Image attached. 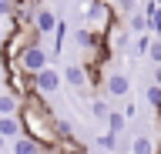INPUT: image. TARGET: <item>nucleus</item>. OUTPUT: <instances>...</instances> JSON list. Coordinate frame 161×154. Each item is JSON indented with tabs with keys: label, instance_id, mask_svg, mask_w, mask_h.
<instances>
[{
	"label": "nucleus",
	"instance_id": "f257e3e1",
	"mask_svg": "<svg viewBox=\"0 0 161 154\" xmlns=\"http://www.w3.org/2000/svg\"><path fill=\"white\" fill-rule=\"evenodd\" d=\"M17 121H20V134L30 137L40 151H54L57 147V114L50 111L47 97H40V94L24 97L17 107Z\"/></svg>",
	"mask_w": 161,
	"mask_h": 154
},
{
	"label": "nucleus",
	"instance_id": "f03ea898",
	"mask_svg": "<svg viewBox=\"0 0 161 154\" xmlns=\"http://www.w3.org/2000/svg\"><path fill=\"white\" fill-rule=\"evenodd\" d=\"M114 24H118L114 3H108V0H91L87 3V10H84V30H87L94 40H104Z\"/></svg>",
	"mask_w": 161,
	"mask_h": 154
},
{
	"label": "nucleus",
	"instance_id": "7ed1b4c3",
	"mask_svg": "<svg viewBox=\"0 0 161 154\" xmlns=\"http://www.w3.org/2000/svg\"><path fill=\"white\" fill-rule=\"evenodd\" d=\"M3 91L14 94L17 101L30 97V94H37L34 87V74H24V71H3Z\"/></svg>",
	"mask_w": 161,
	"mask_h": 154
},
{
	"label": "nucleus",
	"instance_id": "20e7f679",
	"mask_svg": "<svg viewBox=\"0 0 161 154\" xmlns=\"http://www.w3.org/2000/svg\"><path fill=\"white\" fill-rule=\"evenodd\" d=\"M47 64H50V57H47V50H44V44L24 47V54H20V71L24 74H37V71H44Z\"/></svg>",
	"mask_w": 161,
	"mask_h": 154
},
{
	"label": "nucleus",
	"instance_id": "39448f33",
	"mask_svg": "<svg viewBox=\"0 0 161 154\" xmlns=\"http://www.w3.org/2000/svg\"><path fill=\"white\" fill-rule=\"evenodd\" d=\"M114 57V50L108 47V40H91L84 47V67H104Z\"/></svg>",
	"mask_w": 161,
	"mask_h": 154
},
{
	"label": "nucleus",
	"instance_id": "423d86ee",
	"mask_svg": "<svg viewBox=\"0 0 161 154\" xmlns=\"http://www.w3.org/2000/svg\"><path fill=\"white\" fill-rule=\"evenodd\" d=\"M34 87H37V94L40 97H50V94H57V87H60V74H57V67H44V71H37L34 74Z\"/></svg>",
	"mask_w": 161,
	"mask_h": 154
},
{
	"label": "nucleus",
	"instance_id": "0eeeda50",
	"mask_svg": "<svg viewBox=\"0 0 161 154\" xmlns=\"http://www.w3.org/2000/svg\"><path fill=\"white\" fill-rule=\"evenodd\" d=\"M128 91H131V77L128 74L111 71L108 77H104V94H108V97H128Z\"/></svg>",
	"mask_w": 161,
	"mask_h": 154
},
{
	"label": "nucleus",
	"instance_id": "6e6552de",
	"mask_svg": "<svg viewBox=\"0 0 161 154\" xmlns=\"http://www.w3.org/2000/svg\"><path fill=\"white\" fill-rule=\"evenodd\" d=\"M34 30H37L40 37L54 34V30H57V13L47 10V7H37V10H34Z\"/></svg>",
	"mask_w": 161,
	"mask_h": 154
},
{
	"label": "nucleus",
	"instance_id": "1a4fd4ad",
	"mask_svg": "<svg viewBox=\"0 0 161 154\" xmlns=\"http://www.w3.org/2000/svg\"><path fill=\"white\" fill-rule=\"evenodd\" d=\"M60 81H67L74 91H84V87H87V71H84V64H67Z\"/></svg>",
	"mask_w": 161,
	"mask_h": 154
},
{
	"label": "nucleus",
	"instance_id": "9d476101",
	"mask_svg": "<svg viewBox=\"0 0 161 154\" xmlns=\"http://www.w3.org/2000/svg\"><path fill=\"white\" fill-rule=\"evenodd\" d=\"M104 40H108V47H111V50H128V44H131V34L124 30L121 24H114V27H111V34L104 37Z\"/></svg>",
	"mask_w": 161,
	"mask_h": 154
},
{
	"label": "nucleus",
	"instance_id": "9b49d317",
	"mask_svg": "<svg viewBox=\"0 0 161 154\" xmlns=\"http://www.w3.org/2000/svg\"><path fill=\"white\" fill-rule=\"evenodd\" d=\"M0 137H3V141L20 137V121H17V114H14V117H0Z\"/></svg>",
	"mask_w": 161,
	"mask_h": 154
},
{
	"label": "nucleus",
	"instance_id": "f8f14e48",
	"mask_svg": "<svg viewBox=\"0 0 161 154\" xmlns=\"http://www.w3.org/2000/svg\"><path fill=\"white\" fill-rule=\"evenodd\" d=\"M10 154H40V147L30 141V137H24V134H20V137H14V141H10Z\"/></svg>",
	"mask_w": 161,
	"mask_h": 154
},
{
	"label": "nucleus",
	"instance_id": "ddd939ff",
	"mask_svg": "<svg viewBox=\"0 0 161 154\" xmlns=\"http://www.w3.org/2000/svg\"><path fill=\"white\" fill-rule=\"evenodd\" d=\"M148 44H151L148 34H134L131 44H128V54H131V57H144V54H148Z\"/></svg>",
	"mask_w": 161,
	"mask_h": 154
},
{
	"label": "nucleus",
	"instance_id": "4468645a",
	"mask_svg": "<svg viewBox=\"0 0 161 154\" xmlns=\"http://www.w3.org/2000/svg\"><path fill=\"white\" fill-rule=\"evenodd\" d=\"M154 151H158V144L151 141V137H144V134H138L131 141V154H154Z\"/></svg>",
	"mask_w": 161,
	"mask_h": 154
},
{
	"label": "nucleus",
	"instance_id": "2eb2a0df",
	"mask_svg": "<svg viewBox=\"0 0 161 154\" xmlns=\"http://www.w3.org/2000/svg\"><path fill=\"white\" fill-rule=\"evenodd\" d=\"M17 107H20V101L14 97V94H7V91L0 94V117H14Z\"/></svg>",
	"mask_w": 161,
	"mask_h": 154
},
{
	"label": "nucleus",
	"instance_id": "dca6fc26",
	"mask_svg": "<svg viewBox=\"0 0 161 154\" xmlns=\"http://www.w3.org/2000/svg\"><path fill=\"white\" fill-rule=\"evenodd\" d=\"M104 121H108L111 134H121V131H124V127H128V117H124V114H121V111H111L108 117H104Z\"/></svg>",
	"mask_w": 161,
	"mask_h": 154
},
{
	"label": "nucleus",
	"instance_id": "f3484780",
	"mask_svg": "<svg viewBox=\"0 0 161 154\" xmlns=\"http://www.w3.org/2000/svg\"><path fill=\"white\" fill-rule=\"evenodd\" d=\"M148 30L161 37V0H154V10L148 13Z\"/></svg>",
	"mask_w": 161,
	"mask_h": 154
},
{
	"label": "nucleus",
	"instance_id": "a211bd4d",
	"mask_svg": "<svg viewBox=\"0 0 161 154\" xmlns=\"http://www.w3.org/2000/svg\"><path fill=\"white\" fill-rule=\"evenodd\" d=\"M128 27H131L134 34H144V30H148V13H131Z\"/></svg>",
	"mask_w": 161,
	"mask_h": 154
},
{
	"label": "nucleus",
	"instance_id": "6ab92c4d",
	"mask_svg": "<svg viewBox=\"0 0 161 154\" xmlns=\"http://www.w3.org/2000/svg\"><path fill=\"white\" fill-rule=\"evenodd\" d=\"M64 37H67V24L57 20V30H54V57L60 54V47H64Z\"/></svg>",
	"mask_w": 161,
	"mask_h": 154
},
{
	"label": "nucleus",
	"instance_id": "aec40b11",
	"mask_svg": "<svg viewBox=\"0 0 161 154\" xmlns=\"http://www.w3.org/2000/svg\"><path fill=\"white\" fill-rule=\"evenodd\" d=\"M97 144H101V147H104V151H108V154H114V151H118V134H101V137H97Z\"/></svg>",
	"mask_w": 161,
	"mask_h": 154
},
{
	"label": "nucleus",
	"instance_id": "412c9836",
	"mask_svg": "<svg viewBox=\"0 0 161 154\" xmlns=\"http://www.w3.org/2000/svg\"><path fill=\"white\" fill-rule=\"evenodd\" d=\"M91 111H94V117H101V121H104V117L111 114V107H108V101H104V97H97V101L91 104Z\"/></svg>",
	"mask_w": 161,
	"mask_h": 154
},
{
	"label": "nucleus",
	"instance_id": "4be33fe9",
	"mask_svg": "<svg viewBox=\"0 0 161 154\" xmlns=\"http://www.w3.org/2000/svg\"><path fill=\"white\" fill-rule=\"evenodd\" d=\"M144 94H148V104L154 107V111H158V107H161V87H158V84H151Z\"/></svg>",
	"mask_w": 161,
	"mask_h": 154
},
{
	"label": "nucleus",
	"instance_id": "5701e85b",
	"mask_svg": "<svg viewBox=\"0 0 161 154\" xmlns=\"http://www.w3.org/2000/svg\"><path fill=\"white\" fill-rule=\"evenodd\" d=\"M148 57H151L154 64H161V40H151V44H148Z\"/></svg>",
	"mask_w": 161,
	"mask_h": 154
},
{
	"label": "nucleus",
	"instance_id": "b1692460",
	"mask_svg": "<svg viewBox=\"0 0 161 154\" xmlns=\"http://www.w3.org/2000/svg\"><path fill=\"white\" fill-rule=\"evenodd\" d=\"M74 40H77V47H80V50H84V47H87V44H91V40H94V37H91V34H87V30H84V27H80V30H77V34H74Z\"/></svg>",
	"mask_w": 161,
	"mask_h": 154
},
{
	"label": "nucleus",
	"instance_id": "393cba45",
	"mask_svg": "<svg viewBox=\"0 0 161 154\" xmlns=\"http://www.w3.org/2000/svg\"><path fill=\"white\" fill-rule=\"evenodd\" d=\"M114 10H121V13H134V0H118V7H114Z\"/></svg>",
	"mask_w": 161,
	"mask_h": 154
},
{
	"label": "nucleus",
	"instance_id": "a878e982",
	"mask_svg": "<svg viewBox=\"0 0 161 154\" xmlns=\"http://www.w3.org/2000/svg\"><path fill=\"white\" fill-rule=\"evenodd\" d=\"M10 13H14V3L10 0H0V17H10Z\"/></svg>",
	"mask_w": 161,
	"mask_h": 154
},
{
	"label": "nucleus",
	"instance_id": "bb28decb",
	"mask_svg": "<svg viewBox=\"0 0 161 154\" xmlns=\"http://www.w3.org/2000/svg\"><path fill=\"white\" fill-rule=\"evenodd\" d=\"M154 84H158V87H161V64H158V67H154Z\"/></svg>",
	"mask_w": 161,
	"mask_h": 154
},
{
	"label": "nucleus",
	"instance_id": "cd10ccee",
	"mask_svg": "<svg viewBox=\"0 0 161 154\" xmlns=\"http://www.w3.org/2000/svg\"><path fill=\"white\" fill-rule=\"evenodd\" d=\"M3 151H10V144L3 141V137H0V154H3Z\"/></svg>",
	"mask_w": 161,
	"mask_h": 154
},
{
	"label": "nucleus",
	"instance_id": "c85d7f7f",
	"mask_svg": "<svg viewBox=\"0 0 161 154\" xmlns=\"http://www.w3.org/2000/svg\"><path fill=\"white\" fill-rule=\"evenodd\" d=\"M0 84H3V64H0Z\"/></svg>",
	"mask_w": 161,
	"mask_h": 154
},
{
	"label": "nucleus",
	"instance_id": "c756f323",
	"mask_svg": "<svg viewBox=\"0 0 161 154\" xmlns=\"http://www.w3.org/2000/svg\"><path fill=\"white\" fill-rule=\"evenodd\" d=\"M40 154H54V151H40Z\"/></svg>",
	"mask_w": 161,
	"mask_h": 154
},
{
	"label": "nucleus",
	"instance_id": "7c9ffc66",
	"mask_svg": "<svg viewBox=\"0 0 161 154\" xmlns=\"http://www.w3.org/2000/svg\"><path fill=\"white\" fill-rule=\"evenodd\" d=\"M0 47H3V37H0Z\"/></svg>",
	"mask_w": 161,
	"mask_h": 154
},
{
	"label": "nucleus",
	"instance_id": "2f4dec72",
	"mask_svg": "<svg viewBox=\"0 0 161 154\" xmlns=\"http://www.w3.org/2000/svg\"><path fill=\"white\" fill-rule=\"evenodd\" d=\"M114 154H121V151H114Z\"/></svg>",
	"mask_w": 161,
	"mask_h": 154
},
{
	"label": "nucleus",
	"instance_id": "473e14b6",
	"mask_svg": "<svg viewBox=\"0 0 161 154\" xmlns=\"http://www.w3.org/2000/svg\"><path fill=\"white\" fill-rule=\"evenodd\" d=\"M84 154H91V151H84Z\"/></svg>",
	"mask_w": 161,
	"mask_h": 154
},
{
	"label": "nucleus",
	"instance_id": "72a5a7b5",
	"mask_svg": "<svg viewBox=\"0 0 161 154\" xmlns=\"http://www.w3.org/2000/svg\"><path fill=\"white\" fill-rule=\"evenodd\" d=\"M3 154H10V151H3Z\"/></svg>",
	"mask_w": 161,
	"mask_h": 154
}]
</instances>
